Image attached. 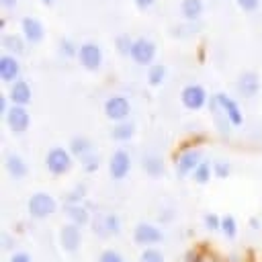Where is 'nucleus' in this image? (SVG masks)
Masks as SVG:
<instances>
[{"instance_id":"nucleus-40","label":"nucleus","mask_w":262,"mask_h":262,"mask_svg":"<svg viewBox=\"0 0 262 262\" xmlns=\"http://www.w3.org/2000/svg\"><path fill=\"white\" fill-rule=\"evenodd\" d=\"M154 2H156V0H133V4H135L139 10H147V8H151Z\"/></svg>"},{"instance_id":"nucleus-17","label":"nucleus","mask_w":262,"mask_h":262,"mask_svg":"<svg viewBox=\"0 0 262 262\" xmlns=\"http://www.w3.org/2000/svg\"><path fill=\"white\" fill-rule=\"evenodd\" d=\"M237 92L244 98H254L260 92V78L256 72L246 70L237 76Z\"/></svg>"},{"instance_id":"nucleus-12","label":"nucleus","mask_w":262,"mask_h":262,"mask_svg":"<svg viewBox=\"0 0 262 262\" xmlns=\"http://www.w3.org/2000/svg\"><path fill=\"white\" fill-rule=\"evenodd\" d=\"M215 96H217V102H219V115H223L229 125L239 127L244 123V113L237 106V102L233 98H229V94H225V92H217Z\"/></svg>"},{"instance_id":"nucleus-18","label":"nucleus","mask_w":262,"mask_h":262,"mask_svg":"<svg viewBox=\"0 0 262 262\" xmlns=\"http://www.w3.org/2000/svg\"><path fill=\"white\" fill-rule=\"evenodd\" d=\"M4 168H6L8 176L14 178V180H23L29 174V166H27L25 158L18 156V154H8L6 160H4Z\"/></svg>"},{"instance_id":"nucleus-33","label":"nucleus","mask_w":262,"mask_h":262,"mask_svg":"<svg viewBox=\"0 0 262 262\" xmlns=\"http://www.w3.org/2000/svg\"><path fill=\"white\" fill-rule=\"evenodd\" d=\"M203 225L207 231H221V217L217 213H205Z\"/></svg>"},{"instance_id":"nucleus-21","label":"nucleus","mask_w":262,"mask_h":262,"mask_svg":"<svg viewBox=\"0 0 262 262\" xmlns=\"http://www.w3.org/2000/svg\"><path fill=\"white\" fill-rule=\"evenodd\" d=\"M0 43H2L4 53L16 55V57H20V55L25 53V49H27V47H25V43H27V41H25V37H23V35H12V33H10V35H4Z\"/></svg>"},{"instance_id":"nucleus-36","label":"nucleus","mask_w":262,"mask_h":262,"mask_svg":"<svg viewBox=\"0 0 262 262\" xmlns=\"http://www.w3.org/2000/svg\"><path fill=\"white\" fill-rule=\"evenodd\" d=\"M98 262H125V258L117 252V250H104L98 256Z\"/></svg>"},{"instance_id":"nucleus-32","label":"nucleus","mask_w":262,"mask_h":262,"mask_svg":"<svg viewBox=\"0 0 262 262\" xmlns=\"http://www.w3.org/2000/svg\"><path fill=\"white\" fill-rule=\"evenodd\" d=\"M131 45H133V39L129 35H119L115 39V47H117L119 55H131Z\"/></svg>"},{"instance_id":"nucleus-13","label":"nucleus","mask_w":262,"mask_h":262,"mask_svg":"<svg viewBox=\"0 0 262 262\" xmlns=\"http://www.w3.org/2000/svg\"><path fill=\"white\" fill-rule=\"evenodd\" d=\"M82 227L74 225V223H63L59 229V246L66 254H76L80 250L82 244Z\"/></svg>"},{"instance_id":"nucleus-37","label":"nucleus","mask_w":262,"mask_h":262,"mask_svg":"<svg viewBox=\"0 0 262 262\" xmlns=\"http://www.w3.org/2000/svg\"><path fill=\"white\" fill-rule=\"evenodd\" d=\"M260 2L262 0H235L239 10H244V12H256L260 8Z\"/></svg>"},{"instance_id":"nucleus-6","label":"nucleus","mask_w":262,"mask_h":262,"mask_svg":"<svg viewBox=\"0 0 262 262\" xmlns=\"http://www.w3.org/2000/svg\"><path fill=\"white\" fill-rule=\"evenodd\" d=\"M104 117L111 121V123H121V121H127L129 115H131V102L127 96L123 94H113L104 100Z\"/></svg>"},{"instance_id":"nucleus-29","label":"nucleus","mask_w":262,"mask_h":262,"mask_svg":"<svg viewBox=\"0 0 262 262\" xmlns=\"http://www.w3.org/2000/svg\"><path fill=\"white\" fill-rule=\"evenodd\" d=\"M80 164H82V170H84L86 174H94V172H98V168H100V156L92 151V154H88L86 158H82Z\"/></svg>"},{"instance_id":"nucleus-20","label":"nucleus","mask_w":262,"mask_h":262,"mask_svg":"<svg viewBox=\"0 0 262 262\" xmlns=\"http://www.w3.org/2000/svg\"><path fill=\"white\" fill-rule=\"evenodd\" d=\"M203 12H205L203 0H180V14L184 20L194 23L203 16Z\"/></svg>"},{"instance_id":"nucleus-30","label":"nucleus","mask_w":262,"mask_h":262,"mask_svg":"<svg viewBox=\"0 0 262 262\" xmlns=\"http://www.w3.org/2000/svg\"><path fill=\"white\" fill-rule=\"evenodd\" d=\"M84 196H86V186H84V184H78V186H74V188L66 194L63 205H78V203H84Z\"/></svg>"},{"instance_id":"nucleus-8","label":"nucleus","mask_w":262,"mask_h":262,"mask_svg":"<svg viewBox=\"0 0 262 262\" xmlns=\"http://www.w3.org/2000/svg\"><path fill=\"white\" fill-rule=\"evenodd\" d=\"M164 239V233L158 225L154 223H147V221H139L133 229V242L137 246H143V248H154L156 244H160Z\"/></svg>"},{"instance_id":"nucleus-7","label":"nucleus","mask_w":262,"mask_h":262,"mask_svg":"<svg viewBox=\"0 0 262 262\" xmlns=\"http://www.w3.org/2000/svg\"><path fill=\"white\" fill-rule=\"evenodd\" d=\"M180 102L188 111H201L209 104V94L201 84H186L180 92Z\"/></svg>"},{"instance_id":"nucleus-5","label":"nucleus","mask_w":262,"mask_h":262,"mask_svg":"<svg viewBox=\"0 0 262 262\" xmlns=\"http://www.w3.org/2000/svg\"><path fill=\"white\" fill-rule=\"evenodd\" d=\"M78 61L84 70L88 72H98L102 68V61H104V53H102V47L94 41H86L80 45L78 49Z\"/></svg>"},{"instance_id":"nucleus-16","label":"nucleus","mask_w":262,"mask_h":262,"mask_svg":"<svg viewBox=\"0 0 262 262\" xmlns=\"http://www.w3.org/2000/svg\"><path fill=\"white\" fill-rule=\"evenodd\" d=\"M8 98L12 104H18V106H29L33 102V90H31V84L27 80H16L8 86Z\"/></svg>"},{"instance_id":"nucleus-27","label":"nucleus","mask_w":262,"mask_h":262,"mask_svg":"<svg viewBox=\"0 0 262 262\" xmlns=\"http://www.w3.org/2000/svg\"><path fill=\"white\" fill-rule=\"evenodd\" d=\"M225 239H235L237 235V221L233 215H223L221 217V231H219Z\"/></svg>"},{"instance_id":"nucleus-3","label":"nucleus","mask_w":262,"mask_h":262,"mask_svg":"<svg viewBox=\"0 0 262 262\" xmlns=\"http://www.w3.org/2000/svg\"><path fill=\"white\" fill-rule=\"evenodd\" d=\"M203 149L199 147H186L182 151H178L174 156V172L176 176L180 178H186V176H192V172L199 168V164L203 162Z\"/></svg>"},{"instance_id":"nucleus-24","label":"nucleus","mask_w":262,"mask_h":262,"mask_svg":"<svg viewBox=\"0 0 262 262\" xmlns=\"http://www.w3.org/2000/svg\"><path fill=\"white\" fill-rule=\"evenodd\" d=\"M141 168L147 176H162L164 174V160L158 154H145L141 158Z\"/></svg>"},{"instance_id":"nucleus-4","label":"nucleus","mask_w":262,"mask_h":262,"mask_svg":"<svg viewBox=\"0 0 262 262\" xmlns=\"http://www.w3.org/2000/svg\"><path fill=\"white\" fill-rule=\"evenodd\" d=\"M90 225H92L94 235L106 239V237H115V235H119L123 223H121V217H119L117 213H96V215L92 217Z\"/></svg>"},{"instance_id":"nucleus-41","label":"nucleus","mask_w":262,"mask_h":262,"mask_svg":"<svg viewBox=\"0 0 262 262\" xmlns=\"http://www.w3.org/2000/svg\"><path fill=\"white\" fill-rule=\"evenodd\" d=\"M225 262H248L242 254H229V256H225Z\"/></svg>"},{"instance_id":"nucleus-14","label":"nucleus","mask_w":262,"mask_h":262,"mask_svg":"<svg viewBox=\"0 0 262 262\" xmlns=\"http://www.w3.org/2000/svg\"><path fill=\"white\" fill-rule=\"evenodd\" d=\"M20 61L16 55L10 53H2L0 55V80L4 84H12L16 80H20Z\"/></svg>"},{"instance_id":"nucleus-38","label":"nucleus","mask_w":262,"mask_h":262,"mask_svg":"<svg viewBox=\"0 0 262 262\" xmlns=\"http://www.w3.org/2000/svg\"><path fill=\"white\" fill-rule=\"evenodd\" d=\"M8 262H33V258L29 252H12Z\"/></svg>"},{"instance_id":"nucleus-43","label":"nucleus","mask_w":262,"mask_h":262,"mask_svg":"<svg viewBox=\"0 0 262 262\" xmlns=\"http://www.w3.org/2000/svg\"><path fill=\"white\" fill-rule=\"evenodd\" d=\"M250 225H252L254 229H258V227H260V223H258V219H250Z\"/></svg>"},{"instance_id":"nucleus-11","label":"nucleus","mask_w":262,"mask_h":262,"mask_svg":"<svg viewBox=\"0 0 262 262\" xmlns=\"http://www.w3.org/2000/svg\"><path fill=\"white\" fill-rule=\"evenodd\" d=\"M108 174L113 180H125L131 172V156L125 149H115L108 158Z\"/></svg>"},{"instance_id":"nucleus-31","label":"nucleus","mask_w":262,"mask_h":262,"mask_svg":"<svg viewBox=\"0 0 262 262\" xmlns=\"http://www.w3.org/2000/svg\"><path fill=\"white\" fill-rule=\"evenodd\" d=\"M139 262H166V258L158 248H143L139 254Z\"/></svg>"},{"instance_id":"nucleus-10","label":"nucleus","mask_w":262,"mask_h":262,"mask_svg":"<svg viewBox=\"0 0 262 262\" xmlns=\"http://www.w3.org/2000/svg\"><path fill=\"white\" fill-rule=\"evenodd\" d=\"M4 121H6V127L14 133V135H23L29 125H31V115L27 111V106H18V104H12L8 108V113L4 115Z\"/></svg>"},{"instance_id":"nucleus-39","label":"nucleus","mask_w":262,"mask_h":262,"mask_svg":"<svg viewBox=\"0 0 262 262\" xmlns=\"http://www.w3.org/2000/svg\"><path fill=\"white\" fill-rule=\"evenodd\" d=\"M201 262H225V258H221V256H217L215 252H209V250L205 248V256H203Z\"/></svg>"},{"instance_id":"nucleus-26","label":"nucleus","mask_w":262,"mask_h":262,"mask_svg":"<svg viewBox=\"0 0 262 262\" xmlns=\"http://www.w3.org/2000/svg\"><path fill=\"white\" fill-rule=\"evenodd\" d=\"M211 176H215V174H213L211 162H207V160H203V162L199 164V168L192 172V180H194L196 184H207V182L211 180Z\"/></svg>"},{"instance_id":"nucleus-19","label":"nucleus","mask_w":262,"mask_h":262,"mask_svg":"<svg viewBox=\"0 0 262 262\" xmlns=\"http://www.w3.org/2000/svg\"><path fill=\"white\" fill-rule=\"evenodd\" d=\"M66 209V215L70 219V223L78 225V227H84L92 221V215H90V209L84 205V203H78V205H63Z\"/></svg>"},{"instance_id":"nucleus-23","label":"nucleus","mask_w":262,"mask_h":262,"mask_svg":"<svg viewBox=\"0 0 262 262\" xmlns=\"http://www.w3.org/2000/svg\"><path fill=\"white\" fill-rule=\"evenodd\" d=\"M133 135H135V123L131 119L113 123V127H111V139H115V141H129Z\"/></svg>"},{"instance_id":"nucleus-2","label":"nucleus","mask_w":262,"mask_h":262,"mask_svg":"<svg viewBox=\"0 0 262 262\" xmlns=\"http://www.w3.org/2000/svg\"><path fill=\"white\" fill-rule=\"evenodd\" d=\"M57 209V203L55 199L49 194V192H33L27 201V211L31 215V219H37V221H43V219H49Z\"/></svg>"},{"instance_id":"nucleus-28","label":"nucleus","mask_w":262,"mask_h":262,"mask_svg":"<svg viewBox=\"0 0 262 262\" xmlns=\"http://www.w3.org/2000/svg\"><path fill=\"white\" fill-rule=\"evenodd\" d=\"M78 49H80V45H76L72 39H61L59 41V55L61 57H66V59H78Z\"/></svg>"},{"instance_id":"nucleus-44","label":"nucleus","mask_w":262,"mask_h":262,"mask_svg":"<svg viewBox=\"0 0 262 262\" xmlns=\"http://www.w3.org/2000/svg\"><path fill=\"white\" fill-rule=\"evenodd\" d=\"M41 2H43V4H45V6H51V4H53V2H55V0H41Z\"/></svg>"},{"instance_id":"nucleus-22","label":"nucleus","mask_w":262,"mask_h":262,"mask_svg":"<svg viewBox=\"0 0 262 262\" xmlns=\"http://www.w3.org/2000/svg\"><path fill=\"white\" fill-rule=\"evenodd\" d=\"M68 149H70V151H72V156H74V158H78V160H82V158H86L88 154H92V151H94L92 141H90L88 137H84V135H76V137H72V139H70Z\"/></svg>"},{"instance_id":"nucleus-9","label":"nucleus","mask_w":262,"mask_h":262,"mask_svg":"<svg viewBox=\"0 0 262 262\" xmlns=\"http://www.w3.org/2000/svg\"><path fill=\"white\" fill-rule=\"evenodd\" d=\"M156 43L147 37H137L133 39V45H131V59L137 63V66H151L154 59H156Z\"/></svg>"},{"instance_id":"nucleus-1","label":"nucleus","mask_w":262,"mask_h":262,"mask_svg":"<svg viewBox=\"0 0 262 262\" xmlns=\"http://www.w3.org/2000/svg\"><path fill=\"white\" fill-rule=\"evenodd\" d=\"M74 166V156L68 147L55 145L45 154V168L53 176H66Z\"/></svg>"},{"instance_id":"nucleus-35","label":"nucleus","mask_w":262,"mask_h":262,"mask_svg":"<svg viewBox=\"0 0 262 262\" xmlns=\"http://www.w3.org/2000/svg\"><path fill=\"white\" fill-rule=\"evenodd\" d=\"M203 256H205V248H190V250L184 254L182 262H201Z\"/></svg>"},{"instance_id":"nucleus-15","label":"nucleus","mask_w":262,"mask_h":262,"mask_svg":"<svg viewBox=\"0 0 262 262\" xmlns=\"http://www.w3.org/2000/svg\"><path fill=\"white\" fill-rule=\"evenodd\" d=\"M20 35L25 37L27 43L37 45V43H41L43 37H45V27H43V23H41L39 18H35V16H25L23 23H20Z\"/></svg>"},{"instance_id":"nucleus-25","label":"nucleus","mask_w":262,"mask_h":262,"mask_svg":"<svg viewBox=\"0 0 262 262\" xmlns=\"http://www.w3.org/2000/svg\"><path fill=\"white\" fill-rule=\"evenodd\" d=\"M166 76H168V70H166L164 63H151L147 68V84L154 86V88L162 86L164 80H166Z\"/></svg>"},{"instance_id":"nucleus-42","label":"nucleus","mask_w":262,"mask_h":262,"mask_svg":"<svg viewBox=\"0 0 262 262\" xmlns=\"http://www.w3.org/2000/svg\"><path fill=\"white\" fill-rule=\"evenodd\" d=\"M0 6H2L4 10H10V8L16 6V0H0Z\"/></svg>"},{"instance_id":"nucleus-34","label":"nucleus","mask_w":262,"mask_h":262,"mask_svg":"<svg viewBox=\"0 0 262 262\" xmlns=\"http://www.w3.org/2000/svg\"><path fill=\"white\" fill-rule=\"evenodd\" d=\"M213 174L217 178H227L231 174V166L225 160H217V162H213Z\"/></svg>"}]
</instances>
